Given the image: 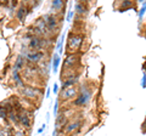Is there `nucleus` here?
Returning a JSON list of instances; mask_svg holds the SVG:
<instances>
[{
    "instance_id": "393cba45",
    "label": "nucleus",
    "mask_w": 146,
    "mask_h": 136,
    "mask_svg": "<svg viewBox=\"0 0 146 136\" xmlns=\"http://www.w3.org/2000/svg\"><path fill=\"white\" fill-rule=\"evenodd\" d=\"M141 85H143V88H146V72L144 73V77H143V83H141Z\"/></svg>"
},
{
    "instance_id": "dca6fc26",
    "label": "nucleus",
    "mask_w": 146,
    "mask_h": 136,
    "mask_svg": "<svg viewBox=\"0 0 146 136\" xmlns=\"http://www.w3.org/2000/svg\"><path fill=\"white\" fill-rule=\"evenodd\" d=\"M60 62H61V57L58 56V53H54V57H52V69H54V73H55V72H57L58 66H60Z\"/></svg>"
},
{
    "instance_id": "9d476101",
    "label": "nucleus",
    "mask_w": 146,
    "mask_h": 136,
    "mask_svg": "<svg viewBox=\"0 0 146 136\" xmlns=\"http://www.w3.org/2000/svg\"><path fill=\"white\" fill-rule=\"evenodd\" d=\"M18 119H20V124L25 128H29L31 126V118L26 113V111H22L21 113H18Z\"/></svg>"
},
{
    "instance_id": "7ed1b4c3",
    "label": "nucleus",
    "mask_w": 146,
    "mask_h": 136,
    "mask_svg": "<svg viewBox=\"0 0 146 136\" xmlns=\"http://www.w3.org/2000/svg\"><path fill=\"white\" fill-rule=\"evenodd\" d=\"M79 95V90L76 86H71V88H66L62 89L60 92V98L63 100V101H68V100H73L77 98Z\"/></svg>"
},
{
    "instance_id": "f8f14e48",
    "label": "nucleus",
    "mask_w": 146,
    "mask_h": 136,
    "mask_svg": "<svg viewBox=\"0 0 146 136\" xmlns=\"http://www.w3.org/2000/svg\"><path fill=\"white\" fill-rule=\"evenodd\" d=\"M28 10H29V9H28V7H26V6L18 7V10H17V12H16L17 20L20 21V22H23V21L26 20L27 15H28Z\"/></svg>"
},
{
    "instance_id": "9b49d317",
    "label": "nucleus",
    "mask_w": 146,
    "mask_h": 136,
    "mask_svg": "<svg viewBox=\"0 0 146 136\" xmlns=\"http://www.w3.org/2000/svg\"><path fill=\"white\" fill-rule=\"evenodd\" d=\"M26 62H27V58L23 55H18L16 57V60H15V66H13V69L20 71V69H22V68H25Z\"/></svg>"
},
{
    "instance_id": "0eeeda50",
    "label": "nucleus",
    "mask_w": 146,
    "mask_h": 136,
    "mask_svg": "<svg viewBox=\"0 0 146 136\" xmlns=\"http://www.w3.org/2000/svg\"><path fill=\"white\" fill-rule=\"evenodd\" d=\"M28 46L31 50H34V51H42L43 50V38L33 37L32 39H29Z\"/></svg>"
},
{
    "instance_id": "cd10ccee",
    "label": "nucleus",
    "mask_w": 146,
    "mask_h": 136,
    "mask_svg": "<svg viewBox=\"0 0 146 136\" xmlns=\"http://www.w3.org/2000/svg\"><path fill=\"white\" fill-rule=\"evenodd\" d=\"M57 90H58V85H57V84H55V85H54V92L56 94V92H57Z\"/></svg>"
},
{
    "instance_id": "4468645a",
    "label": "nucleus",
    "mask_w": 146,
    "mask_h": 136,
    "mask_svg": "<svg viewBox=\"0 0 146 136\" xmlns=\"http://www.w3.org/2000/svg\"><path fill=\"white\" fill-rule=\"evenodd\" d=\"M12 78H13V81H15V84L17 85V86H25L23 84V80H22L21 75H20V71L17 69H12Z\"/></svg>"
},
{
    "instance_id": "f3484780",
    "label": "nucleus",
    "mask_w": 146,
    "mask_h": 136,
    "mask_svg": "<svg viewBox=\"0 0 146 136\" xmlns=\"http://www.w3.org/2000/svg\"><path fill=\"white\" fill-rule=\"evenodd\" d=\"M63 5H65V3L61 1V0H54V1L51 3V7H52L54 11L61 10V9L63 7Z\"/></svg>"
},
{
    "instance_id": "6e6552de",
    "label": "nucleus",
    "mask_w": 146,
    "mask_h": 136,
    "mask_svg": "<svg viewBox=\"0 0 146 136\" xmlns=\"http://www.w3.org/2000/svg\"><path fill=\"white\" fill-rule=\"evenodd\" d=\"M78 62H79V57L77 55H74V53H71V55H68L66 57L65 62H63V66H65V68H72L73 69V67H74Z\"/></svg>"
},
{
    "instance_id": "aec40b11",
    "label": "nucleus",
    "mask_w": 146,
    "mask_h": 136,
    "mask_svg": "<svg viewBox=\"0 0 146 136\" xmlns=\"http://www.w3.org/2000/svg\"><path fill=\"white\" fill-rule=\"evenodd\" d=\"M133 6V3L131 1H122V4H121V11H124V10H127L128 7H131Z\"/></svg>"
},
{
    "instance_id": "412c9836",
    "label": "nucleus",
    "mask_w": 146,
    "mask_h": 136,
    "mask_svg": "<svg viewBox=\"0 0 146 136\" xmlns=\"http://www.w3.org/2000/svg\"><path fill=\"white\" fill-rule=\"evenodd\" d=\"M145 10H146V1H144V3H143V7H141V10L139 11V18H141V17L144 16Z\"/></svg>"
},
{
    "instance_id": "f257e3e1",
    "label": "nucleus",
    "mask_w": 146,
    "mask_h": 136,
    "mask_svg": "<svg viewBox=\"0 0 146 136\" xmlns=\"http://www.w3.org/2000/svg\"><path fill=\"white\" fill-rule=\"evenodd\" d=\"M84 40V35L80 33H70L67 38V51L74 52L79 50Z\"/></svg>"
},
{
    "instance_id": "5701e85b",
    "label": "nucleus",
    "mask_w": 146,
    "mask_h": 136,
    "mask_svg": "<svg viewBox=\"0 0 146 136\" xmlns=\"http://www.w3.org/2000/svg\"><path fill=\"white\" fill-rule=\"evenodd\" d=\"M74 12H76V11H73V10L68 11V13H67V21H68V22H71V21H72L73 16H74Z\"/></svg>"
},
{
    "instance_id": "423d86ee",
    "label": "nucleus",
    "mask_w": 146,
    "mask_h": 136,
    "mask_svg": "<svg viewBox=\"0 0 146 136\" xmlns=\"http://www.w3.org/2000/svg\"><path fill=\"white\" fill-rule=\"evenodd\" d=\"M45 21H46V23H48V28H49V32L51 33V32H54L55 29L58 27V20H57V17L54 15V13H48V15H45L43 16Z\"/></svg>"
},
{
    "instance_id": "4be33fe9",
    "label": "nucleus",
    "mask_w": 146,
    "mask_h": 136,
    "mask_svg": "<svg viewBox=\"0 0 146 136\" xmlns=\"http://www.w3.org/2000/svg\"><path fill=\"white\" fill-rule=\"evenodd\" d=\"M62 44H63V35L61 37V40L57 43V51H58V53H61L62 52Z\"/></svg>"
},
{
    "instance_id": "1a4fd4ad",
    "label": "nucleus",
    "mask_w": 146,
    "mask_h": 136,
    "mask_svg": "<svg viewBox=\"0 0 146 136\" xmlns=\"http://www.w3.org/2000/svg\"><path fill=\"white\" fill-rule=\"evenodd\" d=\"M77 83H78V75L67 77L66 79H63V80H62V89L74 86V85H76ZM62 89H61V90H62Z\"/></svg>"
},
{
    "instance_id": "2eb2a0df",
    "label": "nucleus",
    "mask_w": 146,
    "mask_h": 136,
    "mask_svg": "<svg viewBox=\"0 0 146 136\" xmlns=\"http://www.w3.org/2000/svg\"><path fill=\"white\" fill-rule=\"evenodd\" d=\"M79 126H80V121H79V120H77V121H73V123L67 124V126H66L65 131H66V134H72L73 131H76L77 129L79 128Z\"/></svg>"
},
{
    "instance_id": "b1692460",
    "label": "nucleus",
    "mask_w": 146,
    "mask_h": 136,
    "mask_svg": "<svg viewBox=\"0 0 146 136\" xmlns=\"http://www.w3.org/2000/svg\"><path fill=\"white\" fill-rule=\"evenodd\" d=\"M13 136H26V135H25L23 131L17 130V131H15V133H13Z\"/></svg>"
},
{
    "instance_id": "20e7f679",
    "label": "nucleus",
    "mask_w": 146,
    "mask_h": 136,
    "mask_svg": "<svg viewBox=\"0 0 146 136\" xmlns=\"http://www.w3.org/2000/svg\"><path fill=\"white\" fill-rule=\"evenodd\" d=\"M25 57L27 58V61H29L32 63H38L43 60L44 52L43 51H34V50H29L25 53Z\"/></svg>"
},
{
    "instance_id": "bb28decb",
    "label": "nucleus",
    "mask_w": 146,
    "mask_h": 136,
    "mask_svg": "<svg viewBox=\"0 0 146 136\" xmlns=\"http://www.w3.org/2000/svg\"><path fill=\"white\" fill-rule=\"evenodd\" d=\"M57 107H58V102L55 103V107H54V113H55V114L57 113Z\"/></svg>"
},
{
    "instance_id": "39448f33",
    "label": "nucleus",
    "mask_w": 146,
    "mask_h": 136,
    "mask_svg": "<svg viewBox=\"0 0 146 136\" xmlns=\"http://www.w3.org/2000/svg\"><path fill=\"white\" fill-rule=\"evenodd\" d=\"M21 92L25 97L27 98H36L40 95V90L36 88H32V86H25L21 89Z\"/></svg>"
},
{
    "instance_id": "a211bd4d",
    "label": "nucleus",
    "mask_w": 146,
    "mask_h": 136,
    "mask_svg": "<svg viewBox=\"0 0 146 136\" xmlns=\"http://www.w3.org/2000/svg\"><path fill=\"white\" fill-rule=\"evenodd\" d=\"M9 119H10V121H12L13 124H18V123H20V119H18V113H15V111H10V112H9Z\"/></svg>"
},
{
    "instance_id": "f03ea898",
    "label": "nucleus",
    "mask_w": 146,
    "mask_h": 136,
    "mask_svg": "<svg viewBox=\"0 0 146 136\" xmlns=\"http://www.w3.org/2000/svg\"><path fill=\"white\" fill-rule=\"evenodd\" d=\"M90 98H91V91L84 85V86H82V91H80V94L78 95V97L72 101V105L76 106V107L86 106V105L89 103Z\"/></svg>"
},
{
    "instance_id": "6ab92c4d",
    "label": "nucleus",
    "mask_w": 146,
    "mask_h": 136,
    "mask_svg": "<svg viewBox=\"0 0 146 136\" xmlns=\"http://www.w3.org/2000/svg\"><path fill=\"white\" fill-rule=\"evenodd\" d=\"M0 117H1V120H7L9 118V113H7V110L5 108V106L1 105V108H0Z\"/></svg>"
},
{
    "instance_id": "a878e982",
    "label": "nucleus",
    "mask_w": 146,
    "mask_h": 136,
    "mask_svg": "<svg viewBox=\"0 0 146 136\" xmlns=\"http://www.w3.org/2000/svg\"><path fill=\"white\" fill-rule=\"evenodd\" d=\"M45 128H46V125H45V124H43V125H42V128H40V129L38 130V133H39V134H42V133H43V130H44Z\"/></svg>"
},
{
    "instance_id": "ddd939ff",
    "label": "nucleus",
    "mask_w": 146,
    "mask_h": 136,
    "mask_svg": "<svg viewBox=\"0 0 146 136\" xmlns=\"http://www.w3.org/2000/svg\"><path fill=\"white\" fill-rule=\"evenodd\" d=\"M74 11L78 13V15H84L88 11V7H86V4L83 1H77L74 5Z\"/></svg>"
},
{
    "instance_id": "c85d7f7f",
    "label": "nucleus",
    "mask_w": 146,
    "mask_h": 136,
    "mask_svg": "<svg viewBox=\"0 0 146 136\" xmlns=\"http://www.w3.org/2000/svg\"><path fill=\"white\" fill-rule=\"evenodd\" d=\"M49 95H50V90H48V91H46V97H49Z\"/></svg>"
}]
</instances>
